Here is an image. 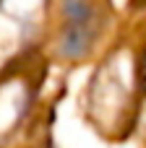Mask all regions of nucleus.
<instances>
[{
  "mask_svg": "<svg viewBox=\"0 0 146 148\" xmlns=\"http://www.w3.org/2000/svg\"><path fill=\"white\" fill-rule=\"evenodd\" d=\"M44 70L39 65H8L0 75V148L29 120L37 107Z\"/></svg>",
  "mask_w": 146,
  "mask_h": 148,
  "instance_id": "obj_1",
  "label": "nucleus"
},
{
  "mask_svg": "<svg viewBox=\"0 0 146 148\" xmlns=\"http://www.w3.org/2000/svg\"><path fill=\"white\" fill-rule=\"evenodd\" d=\"M102 31V16L91 0H63V29L57 52L65 60L86 57Z\"/></svg>",
  "mask_w": 146,
  "mask_h": 148,
  "instance_id": "obj_2",
  "label": "nucleus"
},
{
  "mask_svg": "<svg viewBox=\"0 0 146 148\" xmlns=\"http://www.w3.org/2000/svg\"><path fill=\"white\" fill-rule=\"evenodd\" d=\"M29 148H55V140H52V133H50V127H44V133H39L37 138H34V143Z\"/></svg>",
  "mask_w": 146,
  "mask_h": 148,
  "instance_id": "obj_3",
  "label": "nucleus"
}]
</instances>
